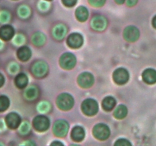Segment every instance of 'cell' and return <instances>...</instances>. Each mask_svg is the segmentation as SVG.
Instances as JSON below:
<instances>
[{
	"label": "cell",
	"instance_id": "6da1fadb",
	"mask_svg": "<svg viewBox=\"0 0 156 146\" xmlns=\"http://www.w3.org/2000/svg\"><path fill=\"white\" fill-rule=\"evenodd\" d=\"M56 104L59 109L62 110H69L74 105V100L70 94L64 93L57 97Z\"/></svg>",
	"mask_w": 156,
	"mask_h": 146
},
{
	"label": "cell",
	"instance_id": "7a4b0ae2",
	"mask_svg": "<svg viewBox=\"0 0 156 146\" xmlns=\"http://www.w3.org/2000/svg\"><path fill=\"white\" fill-rule=\"evenodd\" d=\"M82 112L87 116L95 115L98 111V105L96 100L93 99H87L84 100L82 104Z\"/></svg>",
	"mask_w": 156,
	"mask_h": 146
},
{
	"label": "cell",
	"instance_id": "3957f363",
	"mask_svg": "<svg viewBox=\"0 0 156 146\" xmlns=\"http://www.w3.org/2000/svg\"><path fill=\"white\" fill-rule=\"evenodd\" d=\"M76 63V58L73 53H66L62 55L59 59V64L64 69H72Z\"/></svg>",
	"mask_w": 156,
	"mask_h": 146
},
{
	"label": "cell",
	"instance_id": "277c9868",
	"mask_svg": "<svg viewBox=\"0 0 156 146\" xmlns=\"http://www.w3.org/2000/svg\"><path fill=\"white\" fill-rule=\"evenodd\" d=\"M110 129L108 126L105 124L96 125L93 129V135L96 138L99 140H105L109 137L110 135Z\"/></svg>",
	"mask_w": 156,
	"mask_h": 146
},
{
	"label": "cell",
	"instance_id": "5b68a950",
	"mask_svg": "<svg viewBox=\"0 0 156 146\" xmlns=\"http://www.w3.org/2000/svg\"><path fill=\"white\" fill-rule=\"evenodd\" d=\"M31 71L34 75L36 77H44L48 72V65L44 61H38L34 64Z\"/></svg>",
	"mask_w": 156,
	"mask_h": 146
},
{
	"label": "cell",
	"instance_id": "8992f818",
	"mask_svg": "<svg viewBox=\"0 0 156 146\" xmlns=\"http://www.w3.org/2000/svg\"><path fill=\"white\" fill-rule=\"evenodd\" d=\"M33 126L38 132H44L50 126V120L45 116H37L34 119Z\"/></svg>",
	"mask_w": 156,
	"mask_h": 146
},
{
	"label": "cell",
	"instance_id": "52a82bcc",
	"mask_svg": "<svg viewBox=\"0 0 156 146\" xmlns=\"http://www.w3.org/2000/svg\"><path fill=\"white\" fill-rule=\"evenodd\" d=\"M69 124L63 120H57L53 126V132L58 137H64L69 131Z\"/></svg>",
	"mask_w": 156,
	"mask_h": 146
},
{
	"label": "cell",
	"instance_id": "ba28073f",
	"mask_svg": "<svg viewBox=\"0 0 156 146\" xmlns=\"http://www.w3.org/2000/svg\"><path fill=\"white\" fill-rule=\"evenodd\" d=\"M113 78L117 85H124L129 80V73L127 70L123 68H119L114 71Z\"/></svg>",
	"mask_w": 156,
	"mask_h": 146
},
{
	"label": "cell",
	"instance_id": "9c48e42d",
	"mask_svg": "<svg viewBox=\"0 0 156 146\" xmlns=\"http://www.w3.org/2000/svg\"><path fill=\"white\" fill-rule=\"evenodd\" d=\"M123 36L129 42H135L140 37V30L134 26H128L123 31Z\"/></svg>",
	"mask_w": 156,
	"mask_h": 146
},
{
	"label": "cell",
	"instance_id": "30bf717a",
	"mask_svg": "<svg viewBox=\"0 0 156 146\" xmlns=\"http://www.w3.org/2000/svg\"><path fill=\"white\" fill-rule=\"evenodd\" d=\"M94 79L92 75L89 72L82 73L78 78V83L82 88H88L94 84Z\"/></svg>",
	"mask_w": 156,
	"mask_h": 146
},
{
	"label": "cell",
	"instance_id": "8fae6325",
	"mask_svg": "<svg viewBox=\"0 0 156 146\" xmlns=\"http://www.w3.org/2000/svg\"><path fill=\"white\" fill-rule=\"evenodd\" d=\"M67 44L73 49H78L83 44V37L79 33H72L67 39Z\"/></svg>",
	"mask_w": 156,
	"mask_h": 146
},
{
	"label": "cell",
	"instance_id": "7c38bea8",
	"mask_svg": "<svg viewBox=\"0 0 156 146\" xmlns=\"http://www.w3.org/2000/svg\"><path fill=\"white\" fill-rule=\"evenodd\" d=\"M107 24H108V22H107L106 18L101 15H98V16L93 18L91 22V27L94 30H98V31L105 30L107 27Z\"/></svg>",
	"mask_w": 156,
	"mask_h": 146
},
{
	"label": "cell",
	"instance_id": "4fadbf2b",
	"mask_svg": "<svg viewBox=\"0 0 156 146\" xmlns=\"http://www.w3.org/2000/svg\"><path fill=\"white\" fill-rule=\"evenodd\" d=\"M6 123L11 129H16L21 123V118L15 113H11L6 116Z\"/></svg>",
	"mask_w": 156,
	"mask_h": 146
},
{
	"label": "cell",
	"instance_id": "5bb4252c",
	"mask_svg": "<svg viewBox=\"0 0 156 146\" xmlns=\"http://www.w3.org/2000/svg\"><path fill=\"white\" fill-rule=\"evenodd\" d=\"M143 79L146 84L153 85L156 83V71L153 68H147L143 73Z\"/></svg>",
	"mask_w": 156,
	"mask_h": 146
},
{
	"label": "cell",
	"instance_id": "9a60e30c",
	"mask_svg": "<svg viewBox=\"0 0 156 146\" xmlns=\"http://www.w3.org/2000/svg\"><path fill=\"white\" fill-rule=\"evenodd\" d=\"M67 33V28L64 24H57L56 27L53 28V35L54 38H56L58 40H62Z\"/></svg>",
	"mask_w": 156,
	"mask_h": 146
},
{
	"label": "cell",
	"instance_id": "2e32d148",
	"mask_svg": "<svg viewBox=\"0 0 156 146\" xmlns=\"http://www.w3.org/2000/svg\"><path fill=\"white\" fill-rule=\"evenodd\" d=\"M85 132L81 126H75L72 130L71 137L74 141H81L85 138Z\"/></svg>",
	"mask_w": 156,
	"mask_h": 146
},
{
	"label": "cell",
	"instance_id": "e0dca14e",
	"mask_svg": "<svg viewBox=\"0 0 156 146\" xmlns=\"http://www.w3.org/2000/svg\"><path fill=\"white\" fill-rule=\"evenodd\" d=\"M14 35V29L11 26L6 25L0 29V37L3 40H10Z\"/></svg>",
	"mask_w": 156,
	"mask_h": 146
},
{
	"label": "cell",
	"instance_id": "ac0fdd59",
	"mask_svg": "<svg viewBox=\"0 0 156 146\" xmlns=\"http://www.w3.org/2000/svg\"><path fill=\"white\" fill-rule=\"evenodd\" d=\"M31 56V51L27 47H23L18 50V57L22 62H26Z\"/></svg>",
	"mask_w": 156,
	"mask_h": 146
},
{
	"label": "cell",
	"instance_id": "d6986e66",
	"mask_svg": "<svg viewBox=\"0 0 156 146\" xmlns=\"http://www.w3.org/2000/svg\"><path fill=\"white\" fill-rule=\"evenodd\" d=\"M76 16L77 19L81 22H84L88 19V11L84 6H80L76 11Z\"/></svg>",
	"mask_w": 156,
	"mask_h": 146
},
{
	"label": "cell",
	"instance_id": "ffe728a7",
	"mask_svg": "<svg viewBox=\"0 0 156 146\" xmlns=\"http://www.w3.org/2000/svg\"><path fill=\"white\" fill-rule=\"evenodd\" d=\"M32 42L35 46L41 47L44 45L46 42V36L41 32H37L32 36Z\"/></svg>",
	"mask_w": 156,
	"mask_h": 146
},
{
	"label": "cell",
	"instance_id": "44dd1931",
	"mask_svg": "<svg viewBox=\"0 0 156 146\" xmlns=\"http://www.w3.org/2000/svg\"><path fill=\"white\" fill-rule=\"evenodd\" d=\"M116 105V100L113 97H107L102 101V107L106 111H111Z\"/></svg>",
	"mask_w": 156,
	"mask_h": 146
},
{
	"label": "cell",
	"instance_id": "7402d4cb",
	"mask_svg": "<svg viewBox=\"0 0 156 146\" xmlns=\"http://www.w3.org/2000/svg\"><path fill=\"white\" fill-rule=\"evenodd\" d=\"M27 82H28V78L24 73H20L15 78V84L19 88H25L26 85H27Z\"/></svg>",
	"mask_w": 156,
	"mask_h": 146
},
{
	"label": "cell",
	"instance_id": "603a6c76",
	"mask_svg": "<svg viewBox=\"0 0 156 146\" xmlns=\"http://www.w3.org/2000/svg\"><path fill=\"white\" fill-rule=\"evenodd\" d=\"M127 108L124 105H120L117 109H115L114 113V117H116L118 120H122V119L125 118L126 116L127 115Z\"/></svg>",
	"mask_w": 156,
	"mask_h": 146
},
{
	"label": "cell",
	"instance_id": "cb8c5ba5",
	"mask_svg": "<svg viewBox=\"0 0 156 146\" xmlns=\"http://www.w3.org/2000/svg\"><path fill=\"white\" fill-rule=\"evenodd\" d=\"M26 99L29 100H34L38 96V90L35 86H30L27 88V91L24 93Z\"/></svg>",
	"mask_w": 156,
	"mask_h": 146
},
{
	"label": "cell",
	"instance_id": "d4e9b609",
	"mask_svg": "<svg viewBox=\"0 0 156 146\" xmlns=\"http://www.w3.org/2000/svg\"><path fill=\"white\" fill-rule=\"evenodd\" d=\"M18 15L22 18H27L30 15V9L27 5H21L18 9Z\"/></svg>",
	"mask_w": 156,
	"mask_h": 146
},
{
	"label": "cell",
	"instance_id": "484cf974",
	"mask_svg": "<svg viewBox=\"0 0 156 146\" xmlns=\"http://www.w3.org/2000/svg\"><path fill=\"white\" fill-rule=\"evenodd\" d=\"M50 109H51V105L47 101L41 102L37 106L38 111L41 113H47L50 110Z\"/></svg>",
	"mask_w": 156,
	"mask_h": 146
},
{
	"label": "cell",
	"instance_id": "4316f807",
	"mask_svg": "<svg viewBox=\"0 0 156 146\" xmlns=\"http://www.w3.org/2000/svg\"><path fill=\"white\" fill-rule=\"evenodd\" d=\"M9 100L5 96L0 97V111H4L9 107Z\"/></svg>",
	"mask_w": 156,
	"mask_h": 146
},
{
	"label": "cell",
	"instance_id": "83f0119b",
	"mask_svg": "<svg viewBox=\"0 0 156 146\" xmlns=\"http://www.w3.org/2000/svg\"><path fill=\"white\" fill-rule=\"evenodd\" d=\"M30 124H29L27 121L24 122V123L21 124V127H20V129H19L20 133L23 135H26L30 132Z\"/></svg>",
	"mask_w": 156,
	"mask_h": 146
},
{
	"label": "cell",
	"instance_id": "f1b7e54d",
	"mask_svg": "<svg viewBox=\"0 0 156 146\" xmlns=\"http://www.w3.org/2000/svg\"><path fill=\"white\" fill-rule=\"evenodd\" d=\"M89 3L94 7H101L104 5L106 0H88Z\"/></svg>",
	"mask_w": 156,
	"mask_h": 146
},
{
	"label": "cell",
	"instance_id": "f546056e",
	"mask_svg": "<svg viewBox=\"0 0 156 146\" xmlns=\"http://www.w3.org/2000/svg\"><path fill=\"white\" fill-rule=\"evenodd\" d=\"M10 18V15L7 12H2L0 13V21L1 22H7Z\"/></svg>",
	"mask_w": 156,
	"mask_h": 146
},
{
	"label": "cell",
	"instance_id": "4dcf8cb0",
	"mask_svg": "<svg viewBox=\"0 0 156 146\" xmlns=\"http://www.w3.org/2000/svg\"><path fill=\"white\" fill-rule=\"evenodd\" d=\"M114 144L115 145H124V146H126V145H131V143L129 142L128 140L126 139H124V138H120V139H118L117 141H116L115 143H114Z\"/></svg>",
	"mask_w": 156,
	"mask_h": 146
},
{
	"label": "cell",
	"instance_id": "1f68e13d",
	"mask_svg": "<svg viewBox=\"0 0 156 146\" xmlns=\"http://www.w3.org/2000/svg\"><path fill=\"white\" fill-rule=\"evenodd\" d=\"M24 41H25V38H24V36L21 34L17 35L16 37L14 40V42L15 43V44H18V45L22 44L23 43H24Z\"/></svg>",
	"mask_w": 156,
	"mask_h": 146
},
{
	"label": "cell",
	"instance_id": "d6a6232c",
	"mask_svg": "<svg viewBox=\"0 0 156 146\" xmlns=\"http://www.w3.org/2000/svg\"><path fill=\"white\" fill-rule=\"evenodd\" d=\"M50 8V5L47 2H41L39 3V9L42 12H46Z\"/></svg>",
	"mask_w": 156,
	"mask_h": 146
},
{
	"label": "cell",
	"instance_id": "836d02e7",
	"mask_svg": "<svg viewBox=\"0 0 156 146\" xmlns=\"http://www.w3.org/2000/svg\"><path fill=\"white\" fill-rule=\"evenodd\" d=\"M18 70H19V66H18V65H17L16 63L11 64L10 67H9V71H10L12 74H15V73H16Z\"/></svg>",
	"mask_w": 156,
	"mask_h": 146
},
{
	"label": "cell",
	"instance_id": "e575fe53",
	"mask_svg": "<svg viewBox=\"0 0 156 146\" xmlns=\"http://www.w3.org/2000/svg\"><path fill=\"white\" fill-rule=\"evenodd\" d=\"M62 2L67 7H73L76 4L77 0H62Z\"/></svg>",
	"mask_w": 156,
	"mask_h": 146
},
{
	"label": "cell",
	"instance_id": "d590c367",
	"mask_svg": "<svg viewBox=\"0 0 156 146\" xmlns=\"http://www.w3.org/2000/svg\"><path fill=\"white\" fill-rule=\"evenodd\" d=\"M138 0H126V4L128 6H134L137 3Z\"/></svg>",
	"mask_w": 156,
	"mask_h": 146
},
{
	"label": "cell",
	"instance_id": "8d00e7d4",
	"mask_svg": "<svg viewBox=\"0 0 156 146\" xmlns=\"http://www.w3.org/2000/svg\"><path fill=\"white\" fill-rule=\"evenodd\" d=\"M3 83H4V77L0 74V87L3 85Z\"/></svg>",
	"mask_w": 156,
	"mask_h": 146
},
{
	"label": "cell",
	"instance_id": "74e56055",
	"mask_svg": "<svg viewBox=\"0 0 156 146\" xmlns=\"http://www.w3.org/2000/svg\"><path fill=\"white\" fill-rule=\"evenodd\" d=\"M152 26L156 29V15L152 19Z\"/></svg>",
	"mask_w": 156,
	"mask_h": 146
},
{
	"label": "cell",
	"instance_id": "f35d334b",
	"mask_svg": "<svg viewBox=\"0 0 156 146\" xmlns=\"http://www.w3.org/2000/svg\"><path fill=\"white\" fill-rule=\"evenodd\" d=\"M56 144H58V145H63L62 143H61L60 141H54L51 144V145H56Z\"/></svg>",
	"mask_w": 156,
	"mask_h": 146
},
{
	"label": "cell",
	"instance_id": "ab89813d",
	"mask_svg": "<svg viewBox=\"0 0 156 146\" xmlns=\"http://www.w3.org/2000/svg\"><path fill=\"white\" fill-rule=\"evenodd\" d=\"M115 2L117 3V4L121 5V4H123V2H124L125 0H115Z\"/></svg>",
	"mask_w": 156,
	"mask_h": 146
},
{
	"label": "cell",
	"instance_id": "60d3db41",
	"mask_svg": "<svg viewBox=\"0 0 156 146\" xmlns=\"http://www.w3.org/2000/svg\"><path fill=\"white\" fill-rule=\"evenodd\" d=\"M47 1H51V0H47Z\"/></svg>",
	"mask_w": 156,
	"mask_h": 146
}]
</instances>
